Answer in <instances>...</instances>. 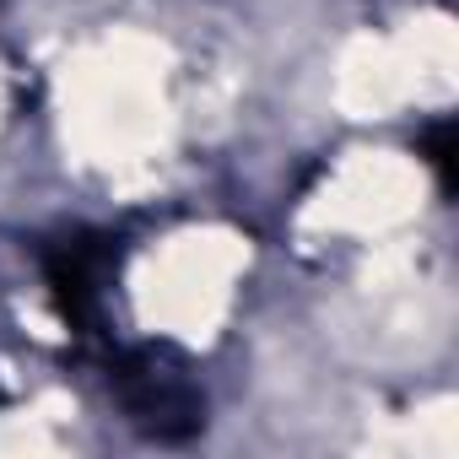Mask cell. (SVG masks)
<instances>
[{"instance_id":"obj_1","label":"cell","mask_w":459,"mask_h":459,"mask_svg":"<svg viewBox=\"0 0 459 459\" xmlns=\"http://www.w3.org/2000/svg\"><path fill=\"white\" fill-rule=\"evenodd\" d=\"M114 394H119L130 427L157 443H184L205 427V394H200L189 362L173 357L168 346L125 351L114 362Z\"/></svg>"},{"instance_id":"obj_2","label":"cell","mask_w":459,"mask_h":459,"mask_svg":"<svg viewBox=\"0 0 459 459\" xmlns=\"http://www.w3.org/2000/svg\"><path fill=\"white\" fill-rule=\"evenodd\" d=\"M44 276H49L55 308L65 314V325L87 330L98 319L103 281L114 276V244L103 233H71L44 255Z\"/></svg>"},{"instance_id":"obj_3","label":"cell","mask_w":459,"mask_h":459,"mask_svg":"<svg viewBox=\"0 0 459 459\" xmlns=\"http://www.w3.org/2000/svg\"><path fill=\"white\" fill-rule=\"evenodd\" d=\"M421 157H427V168L437 173V189L454 195V157H459L454 119H432V125H427V135H421Z\"/></svg>"}]
</instances>
